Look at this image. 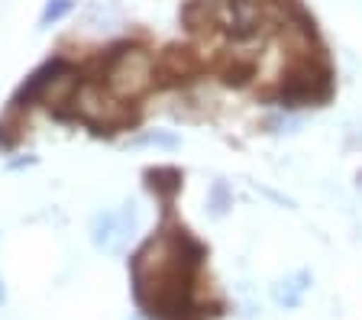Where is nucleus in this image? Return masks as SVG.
Wrapping results in <instances>:
<instances>
[{
  "label": "nucleus",
  "instance_id": "8",
  "mask_svg": "<svg viewBox=\"0 0 362 320\" xmlns=\"http://www.w3.org/2000/svg\"><path fill=\"white\" fill-rule=\"evenodd\" d=\"M4 297H7V288H4V278H0V304H4Z\"/></svg>",
  "mask_w": 362,
  "mask_h": 320
},
{
  "label": "nucleus",
  "instance_id": "1",
  "mask_svg": "<svg viewBox=\"0 0 362 320\" xmlns=\"http://www.w3.org/2000/svg\"><path fill=\"white\" fill-rule=\"evenodd\" d=\"M197 249L185 233H162L149 239L146 249L133 262V278L139 301L152 307V314H172L188 307V291L194 285Z\"/></svg>",
  "mask_w": 362,
  "mask_h": 320
},
{
  "label": "nucleus",
  "instance_id": "4",
  "mask_svg": "<svg viewBox=\"0 0 362 320\" xmlns=\"http://www.w3.org/2000/svg\"><path fill=\"white\" fill-rule=\"evenodd\" d=\"M71 104H75V114L81 120L94 123V126H117V123L127 120V107L117 94H110L107 84H81L75 94H71Z\"/></svg>",
  "mask_w": 362,
  "mask_h": 320
},
{
  "label": "nucleus",
  "instance_id": "7",
  "mask_svg": "<svg viewBox=\"0 0 362 320\" xmlns=\"http://www.w3.org/2000/svg\"><path fill=\"white\" fill-rule=\"evenodd\" d=\"M133 146H162V149H175V146H178V136H172V133H146V136L133 139Z\"/></svg>",
  "mask_w": 362,
  "mask_h": 320
},
{
  "label": "nucleus",
  "instance_id": "2",
  "mask_svg": "<svg viewBox=\"0 0 362 320\" xmlns=\"http://www.w3.org/2000/svg\"><path fill=\"white\" fill-rule=\"evenodd\" d=\"M104 84L120 100L143 97L152 84H156V59L146 49H120L110 59V65H107Z\"/></svg>",
  "mask_w": 362,
  "mask_h": 320
},
{
  "label": "nucleus",
  "instance_id": "6",
  "mask_svg": "<svg viewBox=\"0 0 362 320\" xmlns=\"http://www.w3.org/2000/svg\"><path fill=\"white\" fill-rule=\"evenodd\" d=\"M71 7H75V0H49V4H45V10H42V16H39V23H42V26L59 23L62 16L71 13Z\"/></svg>",
  "mask_w": 362,
  "mask_h": 320
},
{
  "label": "nucleus",
  "instance_id": "3",
  "mask_svg": "<svg viewBox=\"0 0 362 320\" xmlns=\"http://www.w3.org/2000/svg\"><path fill=\"white\" fill-rule=\"evenodd\" d=\"M136 230H139V211H136L133 201H127L113 211H100L90 220V243L104 256H123L133 243Z\"/></svg>",
  "mask_w": 362,
  "mask_h": 320
},
{
  "label": "nucleus",
  "instance_id": "5",
  "mask_svg": "<svg viewBox=\"0 0 362 320\" xmlns=\"http://www.w3.org/2000/svg\"><path fill=\"white\" fill-rule=\"evenodd\" d=\"M308 288H310V272H294V275H288V278H281V282H275L272 297H275V304H281V307H298Z\"/></svg>",
  "mask_w": 362,
  "mask_h": 320
}]
</instances>
